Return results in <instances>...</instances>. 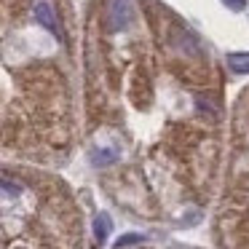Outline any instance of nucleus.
<instances>
[{"mask_svg": "<svg viewBox=\"0 0 249 249\" xmlns=\"http://www.w3.org/2000/svg\"><path fill=\"white\" fill-rule=\"evenodd\" d=\"M134 19V6L131 0H110V8H107V27L113 33H121L126 30Z\"/></svg>", "mask_w": 249, "mask_h": 249, "instance_id": "nucleus-1", "label": "nucleus"}, {"mask_svg": "<svg viewBox=\"0 0 249 249\" xmlns=\"http://www.w3.org/2000/svg\"><path fill=\"white\" fill-rule=\"evenodd\" d=\"M35 19H38L40 27H46L49 33H54L56 38H62L59 24H56V17H54V11H51L49 3H38V6H35Z\"/></svg>", "mask_w": 249, "mask_h": 249, "instance_id": "nucleus-2", "label": "nucleus"}, {"mask_svg": "<svg viewBox=\"0 0 249 249\" xmlns=\"http://www.w3.org/2000/svg\"><path fill=\"white\" fill-rule=\"evenodd\" d=\"M174 38H177V46L179 49H185L188 54H193V56H201V43L196 40V35H190V33H174Z\"/></svg>", "mask_w": 249, "mask_h": 249, "instance_id": "nucleus-3", "label": "nucleus"}, {"mask_svg": "<svg viewBox=\"0 0 249 249\" xmlns=\"http://www.w3.org/2000/svg\"><path fill=\"white\" fill-rule=\"evenodd\" d=\"M228 65L241 75H249V51H231L228 54Z\"/></svg>", "mask_w": 249, "mask_h": 249, "instance_id": "nucleus-4", "label": "nucleus"}, {"mask_svg": "<svg viewBox=\"0 0 249 249\" xmlns=\"http://www.w3.org/2000/svg\"><path fill=\"white\" fill-rule=\"evenodd\" d=\"M115 161H118V150H113V147H99V150L91 153L94 166H107V163H115Z\"/></svg>", "mask_w": 249, "mask_h": 249, "instance_id": "nucleus-5", "label": "nucleus"}, {"mask_svg": "<svg viewBox=\"0 0 249 249\" xmlns=\"http://www.w3.org/2000/svg\"><path fill=\"white\" fill-rule=\"evenodd\" d=\"M110 228H113V225H110V217L105 214V212H102V214H97V220H94V236H97V241H99V244L107 241Z\"/></svg>", "mask_w": 249, "mask_h": 249, "instance_id": "nucleus-6", "label": "nucleus"}, {"mask_svg": "<svg viewBox=\"0 0 249 249\" xmlns=\"http://www.w3.org/2000/svg\"><path fill=\"white\" fill-rule=\"evenodd\" d=\"M145 241V236L142 233H126V236H121L118 241H115V249H124V247H134V244Z\"/></svg>", "mask_w": 249, "mask_h": 249, "instance_id": "nucleus-7", "label": "nucleus"}, {"mask_svg": "<svg viewBox=\"0 0 249 249\" xmlns=\"http://www.w3.org/2000/svg\"><path fill=\"white\" fill-rule=\"evenodd\" d=\"M0 193H3V196H8V198H17V196L22 193V185L8 182V179H3V177H0Z\"/></svg>", "mask_w": 249, "mask_h": 249, "instance_id": "nucleus-8", "label": "nucleus"}, {"mask_svg": "<svg viewBox=\"0 0 249 249\" xmlns=\"http://www.w3.org/2000/svg\"><path fill=\"white\" fill-rule=\"evenodd\" d=\"M222 3H225L231 11H244V8H247V0H222Z\"/></svg>", "mask_w": 249, "mask_h": 249, "instance_id": "nucleus-9", "label": "nucleus"}]
</instances>
